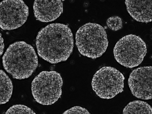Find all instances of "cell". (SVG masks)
<instances>
[{"label":"cell","mask_w":152,"mask_h":114,"mask_svg":"<svg viewBox=\"0 0 152 114\" xmlns=\"http://www.w3.org/2000/svg\"><path fill=\"white\" fill-rule=\"evenodd\" d=\"M36 45L41 58L51 64H57L67 60L72 54L74 46L73 34L67 25L51 24L38 33Z\"/></svg>","instance_id":"cell-1"},{"label":"cell","mask_w":152,"mask_h":114,"mask_svg":"<svg viewBox=\"0 0 152 114\" xmlns=\"http://www.w3.org/2000/svg\"><path fill=\"white\" fill-rule=\"evenodd\" d=\"M4 68L14 79L29 77L38 65L37 55L33 47L25 42L18 41L9 46L2 58Z\"/></svg>","instance_id":"cell-2"},{"label":"cell","mask_w":152,"mask_h":114,"mask_svg":"<svg viewBox=\"0 0 152 114\" xmlns=\"http://www.w3.org/2000/svg\"><path fill=\"white\" fill-rule=\"evenodd\" d=\"M75 44L81 54L96 59L101 56L107 48L106 32L98 23H87L80 27L76 33Z\"/></svg>","instance_id":"cell-3"},{"label":"cell","mask_w":152,"mask_h":114,"mask_svg":"<svg viewBox=\"0 0 152 114\" xmlns=\"http://www.w3.org/2000/svg\"><path fill=\"white\" fill-rule=\"evenodd\" d=\"M63 81L60 74L56 71H43L36 76L31 83L33 97L44 105L55 103L61 97Z\"/></svg>","instance_id":"cell-4"},{"label":"cell","mask_w":152,"mask_h":114,"mask_svg":"<svg viewBox=\"0 0 152 114\" xmlns=\"http://www.w3.org/2000/svg\"><path fill=\"white\" fill-rule=\"evenodd\" d=\"M113 52L119 64L132 68L142 63L147 53V47L140 37L130 34L123 37L117 42Z\"/></svg>","instance_id":"cell-5"},{"label":"cell","mask_w":152,"mask_h":114,"mask_svg":"<svg viewBox=\"0 0 152 114\" xmlns=\"http://www.w3.org/2000/svg\"><path fill=\"white\" fill-rule=\"evenodd\" d=\"M124 80V76L119 71L111 66H104L94 75L92 86L100 98L111 99L123 91Z\"/></svg>","instance_id":"cell-6"},{"label":"cell","mask_w":152,"mask_h":114,"mask_svg":"<svg viewBox=\"0 0 152 114\" xmlns=\"http://www.w3.org/2000/svg\"><path fill=\"white\" fill-rule=\"evenodd\" d=\"M29 9L21 0L4 1L1 3V27L12 30L20 27L26 22Z\"/></svg>","instance_id":"cell-7"},{"label":"cell","mask_w":152,"mask_h":114,"mask_svg":"<svg viewBox=\"0 0 152 114\" xmlns=\"http://www.w3.org/2000/svg\"><path fill=\"white\" fill-rule=\"evenodd\" d=\"M128 83L132 94L136 97L143 100L152 99V66L133 70Z\"/></svg>","instance_id":"cell-8"},{"label":"cell","mask_w":152,"mask_h":114,"mask_svg":"<svg viewBox=\"0 0 152 114\" xmlns=\"http://www.w3.org/2000/svg\"><path fill=\"white\" fill-rule=\"evenodd\" d=\"M33 7L37 20L43 22L54 21L63 12L61 1H35Z\"/></svg>","instance_id":"cell-9"},{"label":"cell","mask_w":152,"mask_h":114,"mask_svg":"<svg viewBox=\"0 0 152 114\" xmlns=\"http://www.w3.org/2000/svg\"><path fill=\"white\" fill-rule=\"evenodd\" d=\"M127 10L137 21L148 23L152 21V1H126Z\"/></svg>","instance_id":"cell-10"},{"label":"cell","mask_w":152,"mask_h":114,"mask_svg":"<svg viewBox=\"0 0 152 114\" xmlns=\"http://www.w3.org/2000/svg\"><path fill=\"white\" fill-rule=\"evenodd\" d=\"M13 85L8 76L2 70H1V104L8 102L12 96Z\"/></svg>","instance_id":"cell-11"},{"label":"cell","mask_w":152,"mask_h":114,"mask_svg":"<svg viewBox=\"0 0 152 114\" xmlns=\"http://www.w3.org/2000/svg\"><path fill=\"white\" fill-rule=\"evenodd\" d=\"M123 114H152V107L144 101H134L127 104L124 109Z\"/></svg>","instance_id":"cell-12"},{"label":"cell","mask_w":152,"mask_h":114,"mask_svg":"<svg viewBox=\"0 0 152 114\" xmlns=\"http://www.w3.org/2000/svg\"><path fill=\"white\" fill-rule=\"evenodd\" d=\"M5 114H36L31 109L21 104H17L10 108Z\"/></svg>","instance_id":"cell-13"},{"label":"cell","mask_w":152,"mask_h":114,"mask_svg":"<svg viewBox=\"0 0 152 114\" xmlns=\"http://www.w3.org/2000/svg\"><path fill=\"white\" fill-rule=\"evenodd\" d=\"M107 24L108 28L113 31L119 30L123 27L122 19L117 16L109 18L107 21Z\"/></svg>","instance_id":"cell-14"},{"label":"cell","mask_w":152,"mask_h":114,"mask_svg":"<svg viewBox=\"0 0 152 114\" xmlns=\"http://www.w3.org/2000/svg\"><path fill=\"white\" fill-rule=\"evenodd\" d=\"M63 114H91L87 109L80 106H75L64 112Z\"/></svg>","instance_id":"cell-15"},{"label":"cell","mask_w":152,"mask_h":114,"mask_svg":"<svg viewBox=\"0 0 152 114\" xmlns=\"http://www.w3.org/2000/svg\"><path fill=\"white\" fill-rule=\"evenodd\" d=\"M1 56L2 55L4 49V45L3 38L2 37V34L1 33Z\"/></svg>","instance_id":"cell-16"}]
</instances>
